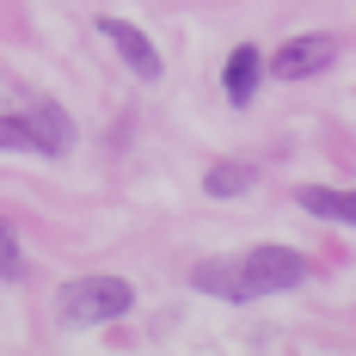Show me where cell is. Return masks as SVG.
Returning a JSON list of instances; mask_svg holds the SVG:
<instances>
[{
    "label": "cell",
    "instance_id": "2",
    "mask_svg": "<svg viewBox=\"0 0 356 356\" xmlns=\"http://www.w3.org/2000/svg\"><path fill=\"white\" fill-rule=\"evenodd\" d=\"M234 270H240V301H264V295H283V289L307 283V258L295 246H252Z\"/></svg>",
    "mask_w": 356,
    "mask_h": 356
},
{
    "label": "cell",
    "instance_id": "7",
    "mask_svg": "<svg viewBox=\"0 0 356 356\" xmlns=\"http://www.w3.org/2000/svg\"><path fill=\"white\" fill-rule=\"evenodd\" d=\"M295 203L307 215H320V221H350L356 227V191H325V184H301L295 191Z\"/></svg>",
    "mask_w": 356,
    "mask_h": 356
},
{
    "label": "cell",
    "instance_id": "10",
    "mask_svg": "<svg viewBox=\"0 0 356 356\" xmlns=\"http://www.w3.org/2000/svg\"><path fill=\"white\" fill-rule=\"evenodd\" d=\"M0 154H37V136H31V123H25V111L19 117H0Z\"/></svg>",
    "mask_w": 356,
    "mask_h": 356
},
{
    "label": "cell",
    "instance_id": "4",
    "mask_svg": "<svg viewBox=\"0 0 356 356\" xmlns=\"http://www.w3.org/2000/svg\"><path fill=\"white\" fill-rule=\"evenodd\" d=\"M99 31L111 37V49L123 56V68L136 74V80H160V74H166V62H160V49L147 43L142 25H129V19H99Z\"/></svg>",
    "mask_w": 356,
    "mask_h": 356
},
{
    "label": "cell",
    "instance_id": "8",
    "mask_svg": "<svg viewBox=\"0 0 356 356\" xmlns=\"http://www.w3.org/2000/svg\"><path fill=\"white\" fill-rule=\"evenodd\" d=\"M191 289L221 295V301H240V270H234L227 258H209V264H197V270H191Z\"/></svg>",
    "mask_w": 356,
    "mask_h": 356
},
{
    "label": "cell",
    "instance_id": "1",
    "mask_svg": "<svg viewBox=\"0 0 356 356\" xmlns=\"http://www.w3.org/2000/svg\"><path fill=\"white\" fill-rule=\"evenodd\" d=\"M129 307H136V289L123 277H74L56 295L62 325H111V320H123Z\"/></svg>",
    "mask_w": 356,
    "mask_h": 356
},
{
    "label": "cell",
    "instance_id": "11",
    "mask_svg": "<svg viewBox=\"0 0 356 356\" xmlns=\"http://www.w3.org/2000/svg\"><path fill=\"white\" fill-rule=\"evenodd\" d=\"M25 270V252H19V234L0 221V277H19Z\"/></svg>",
    "mask_w": 356,
    "mask_h": 356
},
{
    "label": "cell",
    "instance_id": "3",
    "mask_svg": "<svg viewBox=\"0 0 356 356\" xmlns=\"http://www.w3.org/2000/svg\"><path fill=\"white\" fill-rule=\"evenodd\" d=\"M332 62H338V37H325V31L289 37L277 56H264V68L277 74V80H314V74H325Z\"/></svg>",
    "mask_w": 356,
    "mask_h": 356
},
{
    "label": "cell",
    "instance_id": "9",
    "mask_svg": "<svg viewBox=\"0 0 356 356\" xmlns=\"http://www.w3.org/2000/svg\"><path fill=\"white\" fill-rule=\"evenodd\" d=\"M252 184H258V172H252V166H240V160H221V166H209V172H203V191H209V197H246Z\"/></svg>",
    "mask_w": 356,
    "mask_h": 356
},
{
    "label": "cell",
    "instance_id": "6",
    "mask_svg": "<svg viewBox=\"0 0 356 356\" xmlns=\"http://www.w3.org/2000/svg\"><path fill=\"white\" fill-rule=\"evenodd\" d=\"M258 80H264V49H258V43H240V49L227 56V74H221V86H227V105H252Z\"/></svg>",
    "mask_w": 356,
    "mask_h": 356
},
{
    "label": "cell",
    "instance_id": "5",
    "mask_svg": "<svg viewBox=\"0 0 356 356\" xmlns=\"http://www.w3.org/2000/svg\"><path fill=\"white\" fill-rule=\"evenodd\" d=\"M25 123H31V136H37V154L62 160V154L74 147V123H68V111H62V105L37 99V105H25Z\"/></svg>",
    "mask_w": 356,
    "mask_h": 356
}]
</instances>
